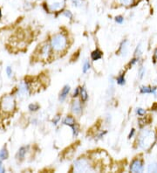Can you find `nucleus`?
<instances>
[{
  "mask_svg": "<svg viewBox=\"0 0 157 173\" xmlns=\"http://www.w3.org/2000/svg\"><path fill=\"white\" fill-rule=\"evenodd\" d=\"M156 143V136L153 130L145 128L140 132L137 138V146L143 150H150Z\"/></svg>",
  "mask_w": 157,
  "mask_h": 173,
  "instance_id": "1",
  "label": "nucleus"
},
{
  "mask_svg": "<svg viewBox=\"0 0 157 173\" xmlns=\"http://www.w3.org/2000/svg\"><path fill=\"white\" fill-rule=\"evenodd\" d=\"M51 46L52 49L56 52H64L68 46V39L64 33L59 32L52 36L51 39Z\"/></svg>",
  "mask_w": 157,
  "mask_h": 173,
  "instance_id": "2",
  "label": "nucleus"
},
{
  "mask_svg": "<svg viewBox=\"0 0 157 173\" xmlns=\"http://www.w3.org/2000/svg\"><path fill=\"white\" fill-rule=\"evenodd\" d=\"M73 170L76 172H87L90 171L92 169L88 159L82 157L78 158L73 163Z\"/></svg>",
  "mask_w": 157,
  "mask_h": 173,
  "instance_id": "3",
  "label": "nucleus"
},
{
  "mask_svg": "<svg viewBox=\"0 0 157 173\" xmlns=\"http://www.w3.org/2000/svg\"><path fill=\"white\" fill-rule=\"evenodd\" d=\"M65 0H46V7L51 13L61 11L65 6Z\"/></svg>",
  "mask_w": 157,
  "mask_h": 173,
  "instance_id": "4",
  "label": "nucleus"
},
{
  "mask_svg": "<svg viewBox=\"0 0 157 173\" xmlns=\"http://www.w3.org/2000/svg\"><path fill=\"white\" fill-rule=\"evenodd\" d=\"M1 109L5 112H12L15 109V100L12 96H8L3 98L1 102Z\"/></svg>",
  "mask_w": 157,
  "mask_h": 173,
  "instance_id": "5",
  "label": "nucleus"
},
{
  "mask_svg": "<svg viewBox=\"0 0 157 173\" xmlns=\"http://www.w3.org/2000/svg\"><path fill=\"white\" fill-rule=\"evenodd\" d=\"M131 172H142L144 171V163L141 158L136 157L132 161L129 167Z\"/></svg>",
  "mask_w": 157,
  "mask_h": 173,
  "instance_id": "6",
  "label": "nucleus"
},
{
  "mask_svg": "<svg viewBox=\"0 0 157 173\" xmlns=\"http://www.w3.org/2000/svg\"><path fill=\"white\" fill-rule=\"evenodd\" d=\"M52 52V46L48 44H45L43 46H41L39 51V56L43 59H48Z\"/></svg>",
  "mask_w": 157,
  "mask_h": 173,
  "instance_id": "7",
  "label": "nucleus"
},
{
  "mask_svg": "<svg viewBox=\"0 0 157 173\" xmlns=\"http://www.w3.org/2000/svg\"><path fill=\"white\" fill-rule=\"evenodd\" d=\"M71 109H72V112L74 115H80L82 113V106H81V103L78 101V100H75L73 101L72 103V106H71Z\"/></svg>",
  "mask_w": 157,
  "mask_h": 173,
  "instance_id": "8",
  "label": "nucleus"
},
{
  "mask_svg": "<svg viewBox=\"0 0 157 173\" xmlns=\"http://www.w3.org/2000/svg\"><path fill=\"white\" fill-rule=\"evenodd\" d=\"M70 89H71V88H70L69 85H65V86H64V88H62L61 92H60V94H59V100L60 103H63L65 99H66V97H67L68 94H69V92H70Z\"/></svg>",
  "mask_w": 157,
  "mask_h": 173,
  "instance_id": "9",
  "label": "nucleus"
},
{
  "mask_svg": "<svg viewBox=\"0 0 157 173\" xmlns=\"http://www.w3.org/2000/svg\"><path fill=\"white\" fill-rule=\"evenodd\" d=\"M127 52H128V41L127 39L123 40L120 45V49H119V52L121 56H127Z\"/></svg>",
  "mask_w": 157,
  "mask_h": 173,
  "instance_id": "10",
  "label": "nucleus"
},
{
  "mask_svg": "<svg viewBox=\"0 0 157 173\" xmlns=\"http://www.w3.org/2000/svg\"><path fill=\"white\" fill-rule=\"evenodd\" d=\"M62 124L63 125H66V126H69V127H72L73 125L76 124V121H75V119L72 116L67 115L65 118H64V120L62 122Z\"/></svg>",
  "mask_w": 157,
  "mask_h": 173,
  "instance_id": "11",
  "label": "nucleus"
},
{
  "mask_svg": "<svg viewBox=\"0 0 157 173\" xmlns=\"http://www.w3.org/2000/svg\"><path fill=\"white\" fill-rule=\"evenodd\" d=\"M102 52L99 49H95L93 52H92L91 53V59L93 60V61H96V60H99L102 58Z\"/></svg>",
  "mask_w": 157,
  "mask_h": 173,
  "instance_id": "12",
  "label": "nucleus"
},
{
  "mask_svg": "<svg viewBox=\"0 0 157 173\" xmlns=\"http://www.w3.org/2000/svg\"><path fill=\"white\" fill-rule=\"evenodd\" d=\"M27 147H21L19 150V151H18V153L16 155V157L18 158V159H20V160H22V159H24V157H25V156H26V152H27Z\"/></svg>",
  "mask_w": 157,
  "mask_h": 173,
  "instance_id": "13",
  "label": "nucleus"
},
{
  "mask_svg": "<svg viewBox=\"0 0 157 173\" xmlns=\"http://www.w3.org/2000/svg\"><path fill=\"white\" fill-rule=\"evenodd\" d=\"M140 93L141 95H151L152 86H141L140 88Z\"/></svg>",
  "mask_w": 157,
  "mask_h": 173,
  "instance_id": "14",
  "label": "nucleus"
},
{
  "mask_svg": "<svg viewBox=\"0 0 157 173\" xmlns=\"http://www.w3.org/2000/svg\"><path fill=\"white\" fill-rule=\"evenodd\" d=\"M79 96H80V98H81V101H82V102H86V101H87V99H88V94H87V92H86L85 88H80V94H79Z\"/></svg>",
  "mask_w": 157,
  "mask_h": 173,
  "instance_id": "15",
  "label": "nucleus"
},
{
  "mask_svg": "<svg viewBox=\"0 0 157 173\" xmlns=\"http://www.w3.org/2000/svg\"><path fill=\"white\" fill-rule=\"evenodd\" d=\"M148 172H157V163L153 162L148 165Z\"/></svg>",
  "mask_w": 157,
  "mask_h": 173,
  "instance_id": "16",
  "label": "nucleus"
},
{
  "mask_svg": "<svg viewBox=\"0 0 157 173\" xmlns=\"http://www.w3.org/2000/svg\"><path fill=\"white\" fill-rule=\"evenodd\" d=\"M8 151H7L6 148H3L1 150H0V160H5L8 158Z\"/></svg>",
  "mask_w": 157,
  "mask_h": 173,
  "instance_id": "17",
  "label": "nucleus"
},
{
  "mask_svg": "<svg viewBox=\"0 0 157 173\" xmlns=\"http://www.w3.org/2000/svg\"><path fill=\"white\" fill-rule=\"evenodd\" d=\"M141 54H142V46H141V44L140 43V44L136 46V48H135V51H134V57L141 58Z\"/></svg>",
  "mask_w": 157,
  "mask_h": 173,
  "instance_id": "18",
  "label": "nucleus"
},
{
  "mask_svg": "<svg viewBox=\"0 0 157 173\" xmlns=\"http://www.w3.org/2000/svg\"><path fill=\"white\" fill-rule=\"evenodd\" d=\"M135 0H120V3L121 5L126 7H129L131 5H133L134 4Z\"/></svg>",
  "mask_w": 157,
  "mask_h": 173,
  "instance_id": "19",
  "label": "nucleus"
},
{
  "mask_svg": "<svg viewBox=\"0 0 157 173\" xmlns=\"http://www.w3.org/2000/svg\"><path fill=\"white\" fill-rule=\"evenodd\" d=\"M138 125H139V128H144L147 124H148V121L147 120V118H145V117H141V119H139V121H138Z\"/></svg>",
  "mask_w": 157,
  "mask_h": 173,
  "instance_id": "20",
  "label": "nucleus"
},
{
  "mask_svg": "<svg viewBox=\"0 0 157 173\" xmlns=\"http://www.w3.org/2000/svg\"><path fill=\"white\" fill-rule=\"evenodd\" d=\"M90 68H91V64H90V62H89L87 59H85V61H84V64H83L82 72H83L84 74H86L87 71L90 70Z\"/></svg>",
  "mask_w": 157,
  "mask_h": 173,
  "instance_id": "21",
  "label": "nucleus"
},
{
  "mask_svg": "<svg viewBox=\"0 0 157 173\" xmlns=\"http://www.w3.org/2000/svg\"><path fill=\"white\" fill-rule=\"evenodd\" d=\"M145 74H146V67H143V66H141V67L139 68V70H138V76L141 80V79H143L144 78Z\"/></svg>",
  "mask_w": 157,
  "mask_h": 173,
  "instance_id": "22",
  "label": "nucleus"
},
{
  "mask_svg": "<svg viewBox=\"0 0 157 173\" xmlns=\"http://www.w3.org/2000/svg\"><path fill=\"white\" fill-rule=\"evenodd\" d=\"M116 82H117L119 85L120 86H123L126 83V79H125V75L124 74H120L116 78Z\"/></svg>",
  "mask_w": 157,
  "mask_h": 173,
  "instance_id": "23",
  "label": "nucleus"
},
{
  "mask_svg": "<svg viewBox=\"0 0 157 173\" xmlns=\"http://www.w3.org/2000/svg\"><path fill=\"white\" fill-rule=\"evenodd\" d=\"M135 114L140 117H142L146 115V109H142V108H137L135 109Z\"/></svg>",
  "mask_w": 157,
  "mask_h": 173,
  "instance_id": "24",
  "label": "nucleus"
},
{
  "mask_svg": "<svg viewBox=\"0 0 157 173\" xmlns=\"http://www.w3.org/2000/svg\"><path fill=\"white\" fill-rule=\"evenodd\" d=\"M28 109H29L30 111H32V112H35V111H37L38 109H39V104H37V103H32V104L29 105Z\"/></svg>",
  "mask_w": 157,
  "mask_h": 173,
  "instance_id": "25",
  "label": "nucleus"
},
{
  "mask_svg": "<svg viewBox=\"0 0 157 173\" xmlns=\"http://www.w3.org/2000/svg\"><path fill=\"white\" fill-rule=\"evenodd\" d=\"M62 15L65 17L66 19H72L73 18V14L72 13L71 11H69V10H66V11H64L63 13H62Z\"/></svg>",
  "mask_w": 157,
  "mask_h": 173,
  "instance_id": "26",
  "label": "nucleus"
},
{
  "mask_svg": "<svg viewBox=\"0 0 157 173\" xmlns=\"http://www.w3.org/2000/svg\"><path fill=\"white\" fill-rule=\"evenodd\" d=\"M71 128H72V136H73V137H77L78 135V127L77 126V124L73 125Z\"/></svg>",
  "mask_w": 157,
  "mask_h": 173,
  "instance_id": "27",
  "label": "nucleus"
},
{
  "mask_svg": "<svg viewBox=\"0 0 157 173\" xmlns=\"http://www.w3.org/2000/svg\"><path fill=\"white\" fill-rule=\"evenodd\" d=\"M71 2L74 7H79L82 5V0H71Z\"/></svg>",
  "mask_w": 157,
  "mask_h": 173,
  "instance_id": "28",
  "label": "nucleus"
},
{
  "mask_svg": "<svg viewBox=\"0 0 157 173\" xmlns=\"http://www.w3.org/2000/svg\"><path fill=\"white\" fill-rule=\"evenodd\" d=\"M114 20H115V22H116L117 24H120V25H121V24H122V23L124 22V18H123L122 16L119 15V16H116V17H115Z\"/></svg>",
  "mask_w": 157,
  "mask_h": 173,
  "instance_id": "29",
  "label": "nucleus"
},
{
  "mask_svg": "<svg viewBox=\"0 0 157 173\" xmlns=\"http://www.w3.org/2000/svg\"><path fill=\"white\" fill-rule=\"evenodd\" d=\"M139 60H140V58H137V57H134L132 59H131V61L129 62V66L132 67V66H134L135 64H137L138 62H139Z\"/></svg>",
  "mask_w": 157,
  "mask_h": 173,
  "instance_id": "30",
  "label": "nucleus"
},
{
  "mask_svg": "<svg viewBox=\"0 0 157 173\" xmlns=\"http://www.w3.org/2000/svg\"><path fill=\"white\" fill-rule=\"evenodd\" d=\"M60 119H61V117H60V115H57L54 116V118L52 119V123L54 124V125H57L58 123L59 122V121H60Z\"/></svg>",
  "mask_w": 157,
  "mask_h": 173,
  "instance_id": "31",
  "label": "nucleus"
},
{
  "mask_svg": "<svg viewBox=\"0 0 157 173\" xmlns=\"http://www.w3.org/2000/svg\"><path fill=\"white\" fill-rule=\"evenodd\" d=\"M80 88H79V87L75 88L74 92H73V95H72L73 97H77V96H79V94H80Z\"/></svg>",
  "mask_w": 157,
  "mask_h": 173,
  "instance_id": "32",
  "label": "nucleus"
},
{
  "mask_svg": "<svg viewBox=\"0 0 157 173\" xmlns=\"http://www.w3.org/2000/svg\"><path fill=\"white\" fill-rule=\"evenodd\" d=\"M6 74L9 77L12 76V69L11 67H6Z\"/></svg>",
  "mask_w": 157,
  "mask_h": 173,
  "instance_id": "33",
  "label": "nucleus"
},
{
  "mask_svg": "<svg viewBox=\"0 0 157 173\" xmlns=\"http://www.w3.org/2000/svg\"><path fill=\"white\" fill-rule=\"evenodd\" d=\"M153 60H154V63H156V61H157V47L155 48V51H154Z\"/></svg>",
  "mask_w": 157,
  "mask_h": 173,
  "instance_id": "34",
  "label": "nucleus"
},
{
  "mask_svg": "<svg viewBox=\"0 0 157 173\" xmlns=\"http://www.w3.org/2000/svg\"><path fill=\"white\" fill-rule=\"evenodd\" d=\"M135 134V129L134 128H132L130 131V133L128 135V139H131L132 137H134V135Z\"/></svg>",
  "mask_w": 157,
  "mask_h": 173,
  "instance_id": "35",
  "label": "nucleus"
},
{
  "mask_svg": "<svg viewBox=\"0 0 157 173\" xmlns=\"http://www.w3.org/2000/svg\"><path fill=\"white\" fill-rule=\"evenodd\" d=\"M5 167L3 166V164H2V160H0V172L3 173L5 172Z\"/></svg>",
  "mask_w": 157,
  "mask_h": 173,
  "instance_id": "36",
  "label": "nucleus"
},
{
  "mask_svg": "<svg viewBox=\"0 0 157 173\" xmlns=\"http://www.w3.org/2000/svg\"><path fill=\"white\" fill-rule=\"evenodd\" d=\"M2 18V12H1V9H0V19Z\"/></svg>",
  "mask_w": 157,
  "mask_h": 173,
  "instance_id": "37",
  "label": "nucleus"
},
{
  "mask_svg": "<svg viewBox=\"0 0 157 173\" xmlns=\"http://www.w3.org/2000/svg\"><path fill=\"white\" fill-rule=\"evenodd\" d=\"M156 146H157V139H156Z\"/></svg>",
  "mask_w": 157,
  "mask_h": 173,
  "instance_id": "38",
  "label": "nucleus"
}]
</instances>
